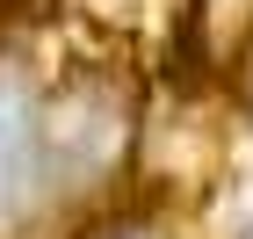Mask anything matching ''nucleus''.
<instances>
[{
	"label": "nucleus",
	"mask_w": 253,
	"mask_h": 239,
	"mask_svg": "<svg viewBox=\"0 0 253 239\" xmlns=\"http://www.w3.org/2000/svg\"><path fill=\"white\" fill-rule=\"evenodd\" d=\"M51 138H43V95L22 73H0V232H15L37 203H51Z\"/></svg>",
	"instance_id": "nucleus-1"
},
{
	"label": "nucleus",
	"mask_w": 253,
	"mask_h": 239,
	"mask_svg": "<svg viewBox=\"0 0 253 239\" xmlns=\"http://www.w3.org/2000/svg\"><path fill=\"white\" fill-rule=\"evenodd\" d=\"M130 239H145V232H130Z\"/></svg>",
	"instance_id": "nucleus-2"
}]
</instances>
